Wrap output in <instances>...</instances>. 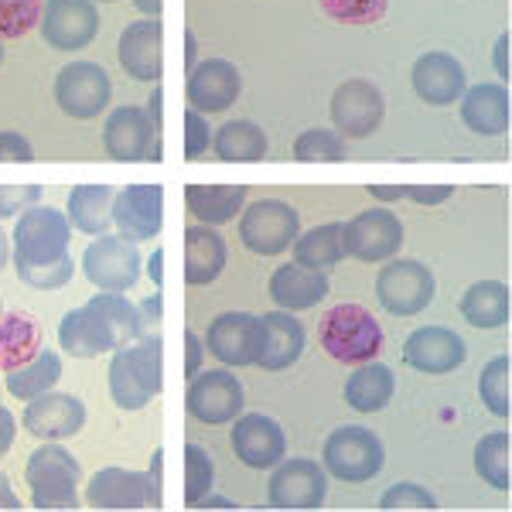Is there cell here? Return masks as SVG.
Listing matches in <instances>:
<instances>
[{
	"mask_svg": "<svg viewBox=\"0 0 512 512\" xmlns=\"http://www.w3.org/2000/svg\"><path fill=\"white\" fill-rule=\"evenodd\" d=\"M72 222L65 212L52 205H31L14 222L11 256L18 280L35 291H59L76 274V263L69 256Z\"/></svg>",
	"mask_w": 512,
	"mask_h": 512,
	"instance_id": "cell-1",
	"label": "cell"
},
{
	"mask_svg": "<svg viewBox=\"0 0 512 512\" xmlns=\"http://www.w3.org/2000/svg\"><path fill=\"white\" fill-rule=\"evenodd\" d=\"M106 383L120 410H144L161 393V338L140 335L137 342L113 349Z\"/></svg>",
	"mask_w": 512,
	"mask_h": 512,
	"instance_id": "cell-2",
	"label": "cell"
},
{
	"mask_svg": "<svg viewBox=\"0 0 512 512\" xmlns=\"http://www.w3.org/2000/svg\"><path fill=\"white\" fill-rule=\"evenodd\" d=\"M318 342L335 362L362 366V362H373L383 355L386 335L373 311H366L362 304H335L318 321Z\"/></svg>",
	"mask_w": 512,
	"mask_h": 512,
	"instance_id": "cell-3",
	"label": "cell"
},
{
	"mask_svg": "<svg viewBox=\"0 0 512 512\" xmlns=\"http://www.w3.org/2000/svg\"><path fill=\"white\" fill-rule=\"evenodd\" d=\"M24 482L31 489L35 509H76L82 465L62 441H41V448L28 454Z\"/></svg>",
	"mask_w": 512,
	"mask_h": 512,
	"instance_id": "cell-4",
	"label": "cell"
},
{
	"mask_svg": "<svg viewBox=\"0 0 512 512\" xmlns=\"http://www.w3.org/2000/svg\"><path fill=\"white\" fill-rule=\"evenodd\" d=\"M383 465L386 448L369 427H338L325 441V451H321V468L332 478H338V482H369V478L383 472Z\"/></svg>",
	"mask_w": 512,
	"mask_h": 512,
	"instance_id": "cell-5",
	"label": "cell"
},
{
	"mask_svg": "<svg viewBox=\"0 0 512 512\" xmlns=\"http://www.w3.org/2000/svg\"><path fill=\"white\" fill-rule=\"evenodd\" d=\"M301 233V216L284 198H256L239 212V239L256 256H277L291 250Z\"/></svg>",
	"mask_w": 512,
	"mask_h": 512,
	"instance_id": "cell-6",
	"label": "cell"
},
{
	"mask_svg": "<svg viewBox=\"0 0 512 512\" xmlns=\"http://www.w3.org/2000/svg\"><path fill=\"white\" fill-rule=\"evenodd\" d=\"M144 263H140V246L134 239L120 233H103L93 239V246H86L82 253V277L89 284H96L99 291H134Z\"/></svg>",
	"mask_w": 512,
	"mask_h": 512,
	"instance_id": "cell-7",
	"label": "cell"
},
{
	"mask_svg": "<svg viewBox=\"0 0 512 512\" xmlns=\"http://www.w3.org/2000/svg\"><path fill=\"white\" fill-rule=\"evenodd\" d=\"M332 127L345 140H369L386 120L383 89L369 79H345L332 93Z\"/></svg>",
	"mask_w": 512,
	"mask_h": 512,
	"instance_id": "cell-8",
	"label": "cell"
},
{
	"mask_svg": "<svg viewBox=\"0 0 512 512\" xmlns=\"http://www.w3.org/2000/svg\"><path fill=\"white\" fill-rule=\"evenodd\" d=\"M437 294L431 267L420 260H390L376 274V301L396 318H414Z\"/></svg>",
	"mask_w": 512,
	"mask_h": 512,
	"instance_id": "cell-9",
	"label": "cell"
},
{
	"mask_svg": "<svg viewBox=\"0 0 512 512\" xmlns=\"http://www.w3.org/2000/svg\"><path fill=\"white\" fill-rule=\"evenodd\" d=\"M243 407H246L243 383H239L229 366L209 369V373H198L188 379L185 410L198 424H209V427L229 424V420H236L243 414Z\"/></svg>",
	"mask_w": 512,
	"mask_h": 512,
	"instance_id": "cell-10",
	"label": "cell"
},
{
	"mask_svg": "<svg viewBox=\"0 0 512 512\" xmlns=\"http://www.w3.org/2000/svg\"><path fill=\"white\" fill-rule=\"evenodd\" d=\"M113 82L103 65L69 62L55 79V103L72 120H96L110 106Z\"/></svg>",
	"mask_w": 512,
	"mask_h": 512,
	"instance_id": "cell-11",
	"label": "cell"
},
{
	"mask_svg": "<svg viewBox=\"0 0 512 512\" xmlns=\"http://www.w3.org/2000/svg\"><path fill=\"white\" fill-rule=\"evenodd\" d=\"M328 499V472L311 458L277 461L270 468L267 502L274 509H321Z\"/></svg>",
	"mask_w": 512,
	"mask_h": 512,
	"instance_id": "cell-12",
	"label": "cell"
},
{
	"mask_svg": "<svg viewBox=\"0 0 512 512\" xmlns=\"http://www.w3.org/2000/svg\"><path fill=\"white\" fill-rule=\"evenodd\" d=\"M205 349H209L222 366H256L263 352V318L253 311H226L212 318L205 328Z\"/></svg>",
	"mask_w": 512,
	"mask_h": 512,
	"instance_id": "cell-13",
	"label": "cell"
},
{
	"mask_svg": "<svg viewBox=\"0 0 512 512\" xmlns=\"http://www.w3.org/2000/svg\"><path fill=\"white\" fill-rule=\"evenodd\" d=\"M342 239H345V256H355L359 263H383L400 253L403 222L390 209L376 205V209H366L345 222Z\"/></svg>",
	"mask_w": 512,
	"mask_h": 512,
	"instance_id": "cell-14",
	"label": "cell"
},
{
	"mask_svg": "<svg viewBox=\"0 0 512 512\" xmlns=\"http://www.w3.org/2000/svg\"><path fill=\"white\" fill-rule=\"evenodd\" d=\"M38 28L55 52H79L99 31L96 0H45Z\"/></svg>",
	"mask_w": 512,
	"mask_h": 512,
	"instance_id": "cell-15",
	"label": "cell"
},
{
	"mask_svg": "<svg viewBox=\"0 0 512 512\" xmlns=\"http://www.w3.org/2000/svg\"><path fill=\"white\" fill-rule=\"evenodd\" d=\"M468 359V345L454 328L424 325L403 342V362L424 376H448Z\"/></svg>",
	"mask_w": 512,
	"mask_h": 512,
	"instance_id": "cell-16",
	"label": "cell"
},
{
	"mask_svg": "<svg viewBox=\"0 0 512 512\" xmlns=\"http://www.w3.org/2000/svg\"><path fill=\"white\" fill-rule=\"evenodd\" d=\"M113 226L120 236L147 243L161 233L164 226V188L154 181H140V185H123L113 195Z\"/></svg>",
	"mask_w": 512,
	"mask_h": 512,
	"instance_id": "cell-17",
	"label": "cell"
},
{
	"mask_svg": "<svg viewBox=\"0 0 512 512\" xmlns=\"http://www.w3.org/2000/svg\"><path fill=\"white\" fill-rule=\"evenodd\" d=\"M103 147L113 161H161V137L140 106H120L110 113Z\"/></svg>",
	"mask_w": 512,
	"mask_h": 512,
	"instance_id": "cell-18",
	"label": "cell"
},
{
	"mask_svg": "<svg viewBox=\"0 0 512 512\" xmlns=\"http://www.w3.org/2000/svg\"><path fill=\"white\" fill-rule=\"evenodd\" d=\"M86 502L93 509H158L161 495L154 492L147 472L99 468L86 485Z\"/></svg>",
	"mask_w": 512,
	"mask_h": 512,
	"instance_id": "cell-19",
	"label": "cell"
},
{
	"mask_svg": "<svg viewBox=\"0 0 512 512\" xmlns=\"http://www.w3.org/2000/svg\"><path fill=\"white\" fill-rule=\"evenodd\" d=\"M233 454L246 468L267 472L287 454V434L274 417L267 414H239L233 424Z\"/></svg>",
	"mask_w": 512,
	"mask_h": 512,
	"instance_id": "cell-20",
	"label": "cell"
},
{
	"mask_svg": "<svg viewBox=\"0 0 512 512\" xmlns=\"http://www.w3.org/2000/svg\"><path fill=\"white\" fill-rule=\"evenodd\" d=\"M82 427H86V407L72 393L48 390L28 400L24 410V431L41 441H65V437H76Z\"/></svg>",
	"mask_w": 512,
	"mask_h": 512,
	"instance_id": "cell-21",
	"label": "cell"
},
{
	"mask_svg": "<svg viewBox=\"0 0 512 512\" xmlns=\"http://www.w3.org/2000/svg\"><path fill=\"white\" fill-rule=\"evenodd\" d=\"M243 79L239 69L226 59H205L185 76V99L198 113H222L239 99Z\"/></svg>",
	"mask_w": 512,
	"mask_h": 512,
	"instance_id": "cell-22",
	"label": "cell"
},
{
	"mask_svg": "<svg viewBox=\"0 0 512 512\" xmlns=\"http://www.w3.org/2000/svg\"><path fill=\"white\" fill-rule=\"evenodd\" d=\"M410 82L414 93L424 99L427 106H448L468 89L465 65H461L448 52H424L410 69Z\"/></svg>",
	"mask_w": 512,
	"mask_h": 512,
	"instance_id": "cell-23",
	"label": "cell"
},
{
	"mask_svg": "<svg viewBox=\"0 0 512 512\" xmlns=\"http://www.w3.org/2000/svg\"><path fill=\"white\" fill-rule=\"evenodd\" d=\"M120 65L130 79L137 82H158L164 72L161 62V21L144 18L123 28L120 45H117Z\"/></svg>",
	"mask_w": 512,
	"mask_h": 512,
	"instance_id": "cell-24",
	"label": "cell"
},
{
	"mask_svg": "<svg viewBox=\"0 0 512 512\" xmlns=\"http://www.w3.org/2000/svg\"><path fill=\"white\" fill-rule=\"evenodd\" d=\"M82 308L96 321V328L110 342V349H123V345L137 342L140 335H147V321L140 315V308L134 301H127L120 291H99Z\"/></svg>",
	"mask_w": 512,
	"mask_h": 512,
	"instance_id": "cell-25",
	"label": "cell"
},
{
	"mask_svg": "<svg viewBox=\"0 0 512 512\" xmlns=\"http://www.w3.org/2000/svg\"><path fill=\"white\" fill-rule=\"evenodd\" d=\"M332 291V280L325 270H311L301 263H284L270 277V301L284 311H311L318 301H325Z\"/></svg>",
	"mask_w": 512,
	"mask_h": 512,
	"instance_id": "cell-26",
	"label": "cell"
},
{
	"mask_svg": "<svg viewBox=\"0 0 512 512\" xmlns=\"http://www.w3.org/2000/svg\"><path fill=\"white\" fill-rule=\"evenodd\" d=\"M461 120L478 137H499L509 130V89L502 82H478L461 93Z\"/></svg>",
	"mask_w": 512,
	"mask_h": 512,
	"instance_id": "cell-27",
	"label": "cell"
},
{
	"mask_svg": "<svg viewBox=\"0 0 512 512\" xmlns=\"http://www.w3.org/2000/svg\"><path fill=\"white\" fill-rule=\"evenodd\" d=\"M229 260V243L216 226H188L185 229V284L205 287L212 284Z\"/></svg>",
	"mask_w": 512,
	"mask_h": 512,
	"instance_id": "cell-28",
	"label": "cell"
},
{
	"mask_svg": "<svg viewBox=\"0 0 512 512\" xmlns=\"http://www.w3.org/2000/svg\"><path fill=\"white\" fill-rule=\"evenodd\" d=\"M263 318V352L256 359V366L267 373H280L291 369L304 352V328L294 318V311H267Z\"/></svg>",
	"mask_w": 512,
	"mask_h": 512,
	"instance_id": "cell-29",
	"label": "cell"
},
{
	"mask_svg": "<svg viewBox=\"0 0 512 512\" xmlns=\"http://www.w3.org/2000/svg\"><path fill=\"white\" fill-rule=\"evenodd\" d=\"M246 185H185V205L202 226H226L246 209Z\"/></svg>",
	"mask_w": 512,
	"mask_h": 512,
	"instance_id": "cell-30",
	"label": "cell"
},
{
	"mask_svg": "<svg viewBox=\"0 0 512 512\" xmlns=\"http://www.w3.org/2000/svg\"><path fill=\"white\" fill-rule=\"evenodd\" d=\"M396 393V376L393 369L386 366V362H362V366H355V373L345 379V403H349L352 410H359V414H376V410H383L386 403L393 400Z\"/></svg>",
	"mask_w": 512,
	"mask_h": 512,
	"instance_id": "cell-31",
	"label": "cell"
},
{
	"mask_svg": "<svg viewBox=\"0 0 512 512\" xmlns=\"http://www.w3.org/2000/svg\"><path fill=\"white\" fill-rule=\"evenodd\" d=\"M113 195L117 188L110 185H76L69 192V205H65V216H69L72 229L86 236H103L113 226Z\"/></svg>",
	"mask_w": 512,
	"mask_h": 512,
	"instance_id": "cell-32",
	"label": "cell"
},
{
	"mask_svg": "<svg viewBox=\"0 0 512 512\" xmlns=\"http://www.w3.org/2000/svg\"><path fill=\"white\" fill-rule=\"evenodd\" d=\"M458 311L472 328L495 332L509 321V287L502 280H478L458 301Z\"/></svg>",
	"mask_w": 512,
	"mask_h": 512,
	"instance_id": "cell-33",
	"label": "cell"
},
{
	"mask_svg": "<svg viewBox=\"0 0 512 512\" xmlns=\"http://www.w3.org/2000/svg\"><path fill=\"white\" fill-rule=\"evenodd\" d=\"M270 140L263 134L260 123L253 120H229L219 127V134H212V151L219 161L229 164H253L267 158Z\"/></svg>",
	"mask_w": 512,
	"mask_h": 512,
	"instance_id": "cell-34",
	"label": "cell"
},
{
	"mask_svg": "<svg viewBox=\"0 0 512 512\" xmlns=\"http://www.w3.org/2000/svg\"><path fill=\"white\" fill-rule=\"evenodd\" d=\"M62 379V355L55 349H38L35 359H28L24 366L11 369L4 379L7 393L14 396V400H35V396L55 390Z\"/></svg>",
	"mask_w": 512,
	"mask_h": 512,
	"instance_id": "cell-35",
	"label": "cell"
},
{
	"mask_svg": "<svg viewBox=\"0 0 512 512\" xmlns=\"http://www.w3.org/2000/svg\"><path fill=\"white\" fill-rule=\"evenodd\" d=\"M41 349V325L31 315L7 311L0 315V369H18L28 359H35Z\"/></svg>",
	"mask_w": 512,
	"mask_h": 512,
	"instance_id": "cell-36",
	"label": "cell"
},
{
	"mask_svg": "<svg viewBox=\"0 0 512 512\" xmlns=\"http://www.w3.org/2000/svg\"><path fill=\"white\" fill-rule=\"evenodd\" d=\"M345 222H328V226H315L308 233H297L291 243L294 263L311 270H332L338 260H345V239H342Z\"/></svg>",
	"mask_w": 512,
	"mask_h": 512,
	"instance_id": "cell-37",
	"label": "cell"
},
{
	"mask_svg": "<svg viewBox=\"0 0 512 512\" xmlns=\"http://www.w3.org/2000/svg\"><path fill=\"white\" fill-rule=\"evenodd\" d=\"M59 345L65 355H76V359H93V355L113 352L110 342L103 338V332L96 328V321L89 318L86 308H76L62 318L59 325Z\"/></svg>",
	"mask_w": 512,
	"mask_h": 512,
	"instance_id": "cell-38",
	"label": "cell"
},
{
	"mask_svg": "<svg viewBox=\"0 0 512 512\" xmlns=\"http://www.w3.org/2000/svg\"><path fill=\"white\" fill-rule=\"evenodd\" d=\"M509 431H495L485 434L475 444V472L485 485H492L495 492H509Z\"/></svg>",
	"mask_w": 512,
	"mask_h": 512,
	"instance_id": "cell-39",
	"label": "cell"
},
{
	"mask_svg": "<svg viewBox=\"0 0 512 512\" xmlns=\"http://www.w3.org/2000/svg\"><path fill=\"white\" fill-rule=\"evenodd\" d=\"M509 369V355H495L478 373V396H482L485 410L502 420L509 417Z\"/></svg>",
	"mask_w": 512,
	"mask_h": 512,
	"instance_id": "cell-40",
	"label": "cell"
},
{
	"mask_svg": "<svg viewBox=\"0 0 512 512\" xmlns=\"http://www.w3.org/2000/svg\"><path fill=\"white\" fill-rule=\"evenodd\" d=\"M291 151L297 161H345L349 158L345 137H338L335 130H325V127L304 130V134L294 140Z\"/></svg>",
	"mask_w": 512,
	"mask_h": 512,
	"instance_id": "cell-41",
	"label": "cell"
},
{
	"mask_svg": "<svg viewBox=\"0 0 512 512\" xmlns=\"http://www.w3.org/2000/svg\"><path fill=\"white\" fill-rule=\"evenodd\" d=\"M212 478H216V465H212L209 451L198 444H185V506L195 509L198 499L212 492Z\"/></svg>",
	"mask_w": 512,
	"mask_h": 512,
	"instance_id": "cell-42",
	"label": "cell"
},
{
	"mask_svg": "<svg viewBox=\"0 0 512 512\" xmlns=\"http://www.w3.org/2000/svg\"><path fill=\"white\" fill-rule=\"evenodd\" d=\"M321 11L338 24H376L386 18L390 0H318Z\"/></svg>",
	"mask_w": 512,
	"mask_h": 512,
	"instance_id": "cell-43",
	"label": "cell"
},
{
	"mask_svg": "<svg viewBox=\"0 0 512 512\" xmlns=\"http://www.w3.org/2000/svg\"><path fill=\"white\" fill-rule=\"evenodd\" d=\"M45 0H0V38H24L38 28Z\"/></svg>",
	"mask_w": 512,
	"mask_h": 512,
	"instance_id": "cell-44",
	"label": "cell"
},
{
	"mask_svg": "<svg viewBox=\"0 0 512 512\" xmlns=\"http://www.w3.org/2000/svg\"><path fill=\"white\" fill-rule=\"evenodd\" d=\"M379 509H390V512L437 509V499H434V492H427L424 485H417V482H396V485H390V489L383 492Z\"/></svg>",
	"mask_w": 512,
	"mask_h": 512,
	"instance_id": "cell-45",
	"label": "cell"
},
{
	"mask_svg": "<svg viewBox=\"0 0 512 512\" xmlns=\"http://www.w3.org/2000/svg\"><path fill=\"white\" fill-rule=\"evenodd\" d=\"M41 185H0V219H14L41 202Z\"/></svg>",
	"mask_w": 512,
	"mask_h": 512,
	"instance_id": "cell-46",
	"label": "cell"
},
{
	"mask_svg": "<svg viewBox=\"0 0 512 512\" xmlns=\"http://www.w3.org/2000/svg\"><path fill=\"white\" fill-rule=\"evenodd\" d=\"M212 147V127L205 120V113H198L188 106L185 110V158H202L205 151Z\"/></svg>",
	"mask_w": 512,
	"mask_h": 512,
	"instance_id": "cell-47",
	"label": "cell"
},
{
	"mask_svg": "<svg viewBox=\"0 0 512 512\" xmlns=\"http://www.w3.org/2000/svg\"><path fill=\"white\" fill-rule=\"evenodd\" d=\"M35 158V151H31L28 137L14 134V130H0V161H31Z\"/></svg>",
	"mask_w": 512,
	"mask_h": 512,
	"instance_id": "cell-48",
	"label": "cell"
},
{
	"mask_svg": "<svg viewBox=\"0 0 512 512\" xmlns=\"http://www.w3.org/2000/svg\"><path fill=\"white\" fill-rule=\"evenodd\" d=\"M451 195H454V185H407V192H403V198H410V202H417V205H441V202H448Z\"/></svg>",
	"mask_w": 512,
	"mask_h": 512,
	"instance_id": "cell-49",
	"label": "cell"
},
{
	"mask_svg": "<svg viewBox=\"0 0 512 512\" xmlns=\"http://www.w3.org/2000/svg\"><path fill=\"white\" fill-rule=\"evenodd\" d=\"M202 359H205V342L188 328L185 332V379L202 373Z\"/></svg>",
	"mask_w": 512,
	"mask_h": 512,
	"instance_id": "cell-50",
	"label": "cell"
},
{
	"mask_svg": "<svg viewBox=\"0 0 512 512\" xmlns=\"http://www.w3.org/2000/svg\"><path fill=\"white\" fill-rule=\"evenodd\" d=\"M492 65H495V76H499V82H509V35H506V31L495 38Z\"/></svg>",
	"mask_w": 512,
	"mask_h": 512,
	"instance_id": "cell-51",
	"label": "cell"
},
{
	"mask_svg": "<svg viewBox=\"0 0 512 512\" xmlns=\"http://www.w3.org/2000/svg\"><path fill=\"white\" fill-rule=\"evenodd\" d=\"M14 431H18V424H14L11 410L0 403V458H4V454L14 448Z\"/></svg>",
	"mask_w": 512,
	"mask_h": 512,
	"instance_id": "cell-52",
	"label": "cell"
},
{
	"mask_svg": "<svg viewBox=\"0 0 512 512\" xmlns=\"http://www.w3.org/2000/svg\"><path fill=\"white\" fill-rule=\"evenodd\" d=\"M403 192H407V185H369V195L376 198L379 205H390V202H400Z\"/></svg>",
	"mask_w": 512,
	"mask_h": 512,
	"instance_id": "cell-53",
	"label": "cell"
},
{
	"mask_svg": "<svg viewBox=\"0 0 512 512\" xmlns=\"http://www.w3.org/2000/svg\"><path fill=\"white\" fill-rule=\"evenodd\" d=\"M137 308H140V315H144L147 328H154V325H158V321H161V294L144 297V301H140Z\"/></svg>",
	"mask_w": 512,
	"mask_h": 512,
	"instance_id": "cell-54",
	"label": "cell"
},
{
	"mask_svg": "<svg viewBox=\"0 0 512 512\" xmlns=\"http://www.w3.org/2000/svg\"><path fill=\"white\" fill-rule=\"evenodd\" d=\"M0 509H21L18 492H14L11 478H7L4 472H0Z\"/></svg>",
	"mask_w": 512,
	"mask_h": 512,
	"instance_id": "cell-55",
	"label": "cell"
},
{
	"mask_svg": "<svg viewBox=\"0 0 512 512\" xmlns=\"http://www.w3.org/2000/svg\"><path fill=\"white\" fill-rule=\"evenodd\" d=\"M144 113H147V120L154 123V130L161 134V123H164V117H161V89H154V93H151V99H147V106H144Z\"/></svg>",
	"mask_w": 512,
	"mask_h": 512,
	"instance_id": "cell-56",
	"label": "cell"
},
{
	"mask_svg": "<svg viewBox=\"0 0 512 512\" xmlns=\"http://www.w3.org/2000/svg\"><path fill=\"white\" fill-rule=\"evenodd\" d=\"M198 65V41L192 31H185V76Z\"/></svg>",
	"mask_w": 512,
	"mask_h": 512,
	"instance_id": "cell-57",
	"label": "cell"
},
{
	"mask_svg": "<svg viewBox=\"0 0 512 512\" xmlns=\"http://www.w3.org/2000/svg\"><path fill=\"white\" fill-rule=\"evenodd\" d=\"M195 509H236V502L222 499V495H205V499H198Z\"/></svg>",
	"mask_w": 512,
	"mask_h": 512,
	"instance_id": "cell-58",
	"label": "cell"
},
{
	"mask_svg": "<svg viewBox=\"0 0 512 512\" xmlns=\"http://www.w3.org/2000/svg\"><path fill=\"white\" fill-rule=\"evenodd\" d=\"M161 267H164V253L158 250V253H154V256H151V263H147V277H151V280H154V284H161V280H164V274H161Z\"/></svg>",
	"mask_w": 512,
	"mask_h": 512,
	"instance_id": "cell-59",
	"label": "cell"
},
{
	"mask_svg": "<svg viewBox=\"0 0 512 512\" xmlns=\"http://www.w3.org/2000/svg\"><path fill=\"white\" fill-rule=\"evenodd\" d=\"M134 7L140 14H147V18H158L161 14V0H134Z\"/></svg>",
	"mask_w": 512,
	"mask_h": 512,
	"instance_id": "cell-60",
	"label": "cell"
},
{
	"mask_svg": "<svg viewBox=\"0 0 512 512\" xmlns=\"http://www.w3.org/2000/svg\"><path fill=\"white\" fill-rule=\"evenodd\" d=\"M11 239H7V233H4V226H0V270L7 267V263H11Z\"/></svg>",
	"mask_w": 512,
	"mask_h": 512,
	"instance_id": "cell-61",
	"label": "cell"
},
{
	"mask_svg": "<svg viewBox=\"0 0 512 512\" xmlns=\"http://www.w3.org/2000/svg\"><path fill=\"white\" fill-rule=\"evenodd\" d=\"M0 65H4V38H0Z\"/></svg>",
	"mask_w": 512,
	"mask_h": 512,
	"instance_id": "cell-62",
	"label": "cell"
},
{
	"mask_svg": "<svg viewBox=\"0 0 512 512\" xmlns=\"http://www.w3.org/2000/svg\"><path fill=\"white\" fill-rule=\"evenodd\" d=\"M106 4H113V0H106Z\"/></svg>",
	"mask_w": 512,
	"mask_h": 512,
	"instance_id": "cell-63",
	"label": "cell"
}]
</instances>
